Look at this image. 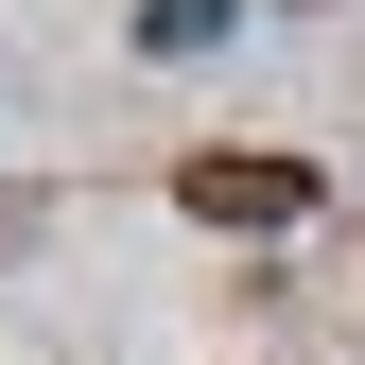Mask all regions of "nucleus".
I'll return each mask as SVG.
<instances>
[{
    "label": "nucleus",
    "mask_w": 365,
    "mask_h": 365,
    "mask_svg": "<svg viewBox=\"0 0 365 365\" xmlns=\"http://www.w3.org/2000/svg\"><path fill=\"white\" fill-rule=\"evenodd\" d=\"M174 209H192V226H296L313 209V157H192Z\"/></svg>",
    "instance_id": "1"
},
{
    "label": "nucleus",
    "mask_w": 365,
    "mask_h": 365,
    "mask_svg": "<svg viewBox=\"0 0 365 365\" xmlns=\"http://www.w3.org/2000/svg\"><path fill=\"white\" fill-rule=\"evenodd\" d=\"M226 18H244V0H140V53H209Z\"/></svg>",
    "instance_id": "2"
}]
</instances>
